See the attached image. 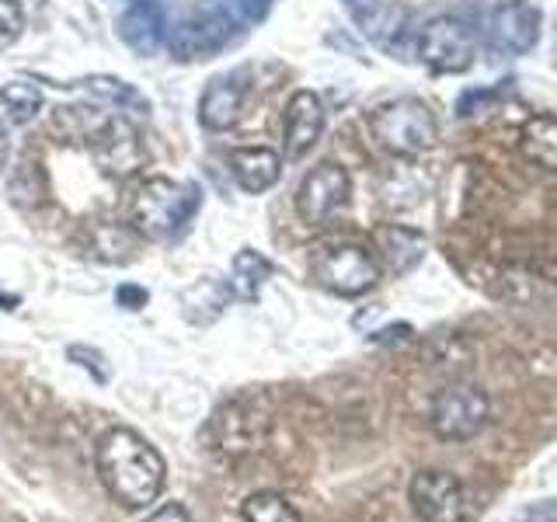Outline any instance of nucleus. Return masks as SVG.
<instances>
[{
  "label": "nucleus",
  "mask_w": 557,
  "mask_h": 522,
  "mask_svg": "<svg viewBox=\"0 0 557 522\" xmlns=\"http://www.w3.org/2000/svg\"><path fill=\"white\" fill-rule=\"evenodd\" d=\"M98 474L126 509H144L164 492V460L133 428H109L98 443Z\"/></svg>",
  "instance_id": "f257e3e1"
},
{
  "label": "nucleus",
  "mask_w": 557,
  "mask_h": 522,
  "mask_svg": "<svg viewBox=\"0 0 557 522\" xmlns=\"http://www.w3.org/2000/svg\"><path fill=\"white\" fill-rule=\"evenodd\" d=\"M199 209V188L191 182L150 178L136 188L129 206V226L139 237L171 240L178 237Z\"/></svg>",
  "instance_id": "f03ea898"
},
{
  "label": "nucleus",
  "mask_w": 557,
  "mask_h": 522,
  "mask_svg": "<svg viewBox=\"0 0 557 522\" xmlns=\"http://www.w3.org/2000/svg\"><path fill=\"white\" fill-rule=\"evenodd\" d=\"M370 133L394 157H418L440 144V122L418 98H394L370 115Z\"/></svg>",
  "instance_id": "7ed1b4c3"
},
{
  "label": "nucleus",
  "mask_w": 557,
  "mask_h": 522,
  "mask_svg": "<svg viewBox=\"0 0 557 522\" xmlns=\"http://www.w3.org/2000/svg\"><path fill=\"white\" fill-rule=\"evenodd\" d=\"M487 418H492V400L478 383H446L432 397L429 425L446 443H467L487 425Z\"/></svg>",
  "instance_id": "20e7f679"
},
{
  "label": "nucleus",
  "mask_w": 557,
  "mask_h": 522,
  "mask_svg": "<svg viewBox=\"0 0 557 522\" xmlns=\"http://www.w3.org/2000/svg\"><path fill=\"white\" fill-rule=\"evenodd\" d=\"M414 52L429 70L435 74H463V70L474 66L478 57V39L470 32L467 22L453 14H440L425 22V28L418 32L414 39Z\"/></svg>",
  "instance_id": "39448f33"
},
{
  "label": "nucleus",
  "mask_w": 557,
  "mask_h": 522,
  "mask_svg": "<svg viewBox=\"0 0 557 522\" xmlns=\"http://www.w3.org/2000/svg\"><path fill=\"white\" fill-rule=\"evenodd\" d=\"M383 275L380 258L362 244H331L313 258V278L338 296L370 293Z\"/></svg>",
  "instance_id": "423d86ee"
},
{
  "label": "nucleus",
  "mask_w": 557,
  "mask_h": 522,
  "mask_svg": "<svg viewBox=\"0 0 557 522\" xmlns=\"http://www.w3.org/2000/svg\"><path fill=\"white\" fill-rule=\"evenodd\" d=\"M234 25L237 22L223 8H199L185 14L168 32V49L174 52V60H188V63L206 60L234 39Z\"/></svg>",
  "instance_id": "0eeeda50"
},
{
  "label": "nucleus",
  "mask_w": 557,
  "mask_h": 522,
  "mask_svg": "<svg viewBox=\"0 0 557 522\" xmlns=\"http://www.w3.org/2000/svg\"><path fill=\"white\" fill-rule=\"evenodd\" d=\"M348 191H352L348 171L335 161H324L318 167H310L307 178L300 182V191H296V213L304 216L307 226H327L345 209Z\"/></svg>",
  "instance_id": "6e6552de"
},
{
  "label": "nucleus",
  "mask_w": 557,
  "mask_h": 522,
  "mask_svg": "<svg viewBox=\"0 0 557 522\" xmlns=\"http://www.w3.org/2000/svg\"><path fill=\"white\" fill-rule=\"evenodd\" d=\"M411 509L422 522H463L467 495L449 470H418L408 487Z\"/></svg>",
  "instance_id": "1a4fd4ad"
},
{
  "label": "nucleus",
  "mask_w": 557,
  "mask_h": 522,
  "mask_svg": "<svg viewBox=\"0 0 557 522\" xmlns=\"http://www.w3.org/2000/svg\"><path fill=\"white\" fill-rule=\"evenodd\" d=\"M119 39L136 57H157V49L168 42V17L161 0H129L119 14Z\"/></svg>",
  "instance_id": "9d476101"
},
{
  "label": "nucleus",
  "mask_w": 557,
  "mask_h": 522,
  "mask_svg": "<svg viewBox=\"0 0 557 522\" xmlns=\"http://www.w3.org/2000/svg\"><path fill=\"white\" fill-rule=\"evenodd\" d=\"M324 133V104L313 91H296L286 104V122H283V136H286V157H307Z\"/></svg>",
  "instance_id": "9b49d317"
},
{
  "label": "nucleus",
  "mask_w": 557,
  "mask_h": 522,
  "mask_svg": "<svg viewBox=\"0 0 557 522\" xmlns=\"http://www.w3.org/2000/svg\"><path fill=\"white\" fill-rule=\"evenodd\" d=\"M95 157H98V167L109 174V178H129L139 167H144L147 153L139 136L129 129V122L112 119L104 136L95 144Z\"/></svg>",
  "instance_id": "f8f14e48"
},
{
  "label": "nucleus",
  "mask_w": 557,
  "mask_h": 522,
  "mask_svg": "<svg viewBox=\"0 0 557 522\" xmlns=\"http://www.w3.org/2000/svg\"><path fill=\"white\" fill-rule=\"evenodd\" d=\"M492 42L502 49V52H530L536 42H540V11L533 4H505V8H495L492 14Z\"/></svg>",
  "instance_id": "ddd939ff"
},
{
  "label": "nucleus",
  "mask_w": 557,
  "mask_h": 522,
  "mask_svg": "<svg viewBox=\"0 0 557 522\" xmlns=\"http://www.w3.org/2000/svg\"><path fill=\"white\" fill-rule=\"evenodd\" d=\"M244 112V87L234 77H216L199 98V122L209 133L234 129Z\"/></svg>",
  "instance_id": "4468645a"
},
{
  "label": "nucleus",
  "mask_w": 557,
  "mask_h": 522,
  "mask_svg": "<svg viewBox=\"0 0 557 522\" xmlns=\"http://www.w3.org/2000/svg\"><path fill=\"white\" fill-rule=\"evenodd\" d=\"M112 115H104L95 104H60L52 112V133H57L63 144H84L95 147L98 139L109 129Z\"/></svg>",
  "instance_id": "2eb2a0df"
},
{
  "label": "nucleus",
  "mask_w": 557,
  "mask_h": 522,
  "mask_svg": "<svg viewBox=\"0 0 557 522\" xmlns=\"http://www.w3.org/2000/svg\"><path fill=\"white\" fill-rule=\"evenodd\" d=\"M231 167H234V178L244 191H269L278 174H283V157L269 147H248V150H234L231 153Z\"/></svg>",
  "instance_id": "dca6fc26"
},
{
  "label": "nucleus",
  "mask_w": 557,
  "mask_h": 522,
  "mask_svg": "<svg viewBox=\"0 0 557 522\" xmlns=\"http://www.w3.org/2000/svg\"><path fill=\"white\" fill-rule=\"evenodd\" d=\"M376 248H380L383 265L394 275H405L425 258V237L411 231V226H383L376 234Z\"/></svg>",
  "instance_id": "f3484780"
},
{
  "label": "nucleus",
  "mask_w": 557,
  "mask_h": 522,
  "mask_svg": "<svg viewBox=\"0 0 557 522\" xmlns=\"http://www.w3.org/2000/svg\"><path fill=\"white\" fill-rule=\"evenodd\" d=\"M519 150L530 164L557 171V115H530L522 122Z\"/></svg>",
  "instance_id": "a211bd4d"
},
{
  "label": "nucleus",
  "mask_w": 557,
  "mask_h": 522,
  "mask_svg": "<svg viewBox=\"0 0 557 522\" xmlns=\"http://www.w3.org/2000/svg\"><path fill=\"white\" fill-rule=\"evenodd\" d=\"M272 278V261L265 254H258L255 248H244L234 258V278H231V293L240 296L244 303H258L261 286Z\"/></svg>",
  "instance_id": "6ab92c4d"
},
{
  "label": "nucleus",
  "mask_w": 557,
  "mask_h": 522,
  "mask_svg": "<svg viewBox=\"0 0 557 522\" xmlns=\"http://www.w3.org/2000/svg\"><path fill=\"white\" fill-rule=\"evenodd\" d=\"M87 251L101 261H126L136 251V231L126 223H95L87 234Z\"/></svg>",
  "instance_id": "aec40b11"
},
{
  "label": "nucleus",
  "mask_w": 557,
  "mask_h": 522,
  "mask_svg": "<svg viewBox=\"0 0 557 522\" xmlns=\"http://www.w3.org/2000/svg\"><path fill=\"white\" fill-rule=\"evenodd\" d=\"M81 91L95 95L98 101H109V104H119V109H133V112H150V101L136 91L133 84L119 80V77H109V74H95V77H84L77 80Z\"/></svg>",
  "instance_id": "412c9836"
},
{
  "label": "nucleus",
  "mask_w": 557,
  "mask_h": 522,
  "mask_svg": "<svg viewBox=\"0 0 557 522\" xmlns=\"http://www.w3.org/2000/svg\"><path fill=\"white\" fill-rule=\"evenodd\" d=\"M0 104L8 109L11 122L25 126V122H32L42 112V91L28 80H11V84L0 87Z\"/></svg>",
  "instance_id": "4be33fe9"
},
{
  "label": "nucleus",
  "mask_w": 557,
  "mask_h": 522,
  "mask_svg": "<svg viewBox=\"0 0 557 522\" xmlns=\"http://www.w3.org/2000/svg\"><path fill=\"white\" fill-rule=\"evenodd\" d=\"M240 515H244V522H304L300 512H296L283 495H272V492L251 495L244 501Z\"/></svg>",
  "instance_id": "5701e85b"
},
{
  "label": "nucleus",
  "mask_w": 557,
  "mask_h": 522,
  "mask_svg": "<svg viewBox=\"0 0 557 522\" xmlns=\"http://www.w3.org/2000/svg\"><path fill=\"white\" fill-rule=\"evenodd\" d=\"M8 191H11V199L17 206H35V202H39L46 196V185H42L39 167H35V164H17V171L11 174Z\"/></svg>",
  "instance_id": "b1692460"
},
{
  "label": "nucleus",
  "mask_w": 557,
  "mask_h": 522,
  "mask_svg": "<svg viewBox=\"0 0 557 522\" xmlns=\"http://www.w3.org/2000/svg\"><path fill=\"white\" fill-rule=\"evenodd\" d=\"M25 32V11L17 0H0V49L14 46Z\"/></svg>",
  "instance_id": "393cba45"
},
{
  "label": "nucleus",
  "mask_w": 557,
  "mask_h": 522,
  "mask_svg": "<svg viewBox=\"0 0 557 522\" xmlns=\"http://www.w3.org/2000/svg\"><path fill=\"white\" fill-rule=\"evenodd\" d=\"M70 362L84 365L87 373H91L95 383H109V365H104V356L98 352V348H87V345H70L66 348Z\"/></svg>",
  "instance_id": "a878e982"
},
{
  "label": "nucleus",
  "mask_w": 557,
  "mask_h": 522,
  "mask_svg": "<svg viewBox=\"0 0 557 522\" xmlns=\"http://www.w3.org/2000/svg\"><path fill=\"white\" fill-rule=\"evenodd\" d=\"M498 98V91H467L463 98H460V104H457V112L463 115V119H470V115H481L487 104H492Z\"/></svg>",
  "instance_id": "bb28decb"
},
{
  "label": "nucleus",
  "mask_w": 557,
  "mask_h": 522,
  "mask_svg": "<svg viewBox=\"0 0 557 522\" xmlns=\"http://www.w3.org/2000/svg\"><path fill=\"white\" fill-rule=\"evenodd\" d=\"M345 8H348V14L356 17V25L362 28L370 17H376L383 8H387V0H345Z\"/></svg>",
  "instance_id": "cd10ccee"
},
{
  "label": "nucleus",
  "mask_w": 557,
  "mask_h": 522,
  "mask_svg": "<svg viewBox=\"0 0 557 522\" xmlns=\"http://www.w3.org/2000/svg\"><path fill=\"white\" fill-rule=\"evenodd\" d=\"M144 522H191V519H188V512L182 509L178 501H168V505H161V509H157L153 515H147Z\"/></svg>",
  "instance_id": "c85d7f7f"
},
{
  "label": "nucleus",
  "mask_w": 557,
  "mask_h": 522,
  "mask_svg": "<svg viewBox=\"0 0 557 522\" xmlns=\"http://www.w3.org/2000/svg\"><path fill=\"white\" fill-rule=\"evenodd\" d=\"M115 300H119V307H126V310H139V307L147 303V289H139V286H119Z\"/></svg>",
  "instance_id": "c756f323"
},
{
  "label": "nucleus",
  "mask_w": 557,
  "mask_h": 522,
  "mask_svg": "<svg viewBox=\"0 0 557 522\" xmlns=\"http://www.w3.org/2000/svg\"><path fill=\"white\" fill-rule=\"evenodd\" d=\"M527 522H557V501H540L527 512Z\"/></svg>",
  "instance_id": "7c9ffc66"
},
{
  "label": "nucleus",
  "mask_w": 557,
  "mask_h": 522,
  "mask_svg": "<svg viewBox=\"0 0 557 522\" xmlns=\"http://www.w3.org/2000/svg\"><path fill=\"white\" fill-rule=\"evenodd\" d=\"M4 164H8V129L0 122V171H4Z\"/></svg>",
  "instance_id": "2f4dec72"
},
{
  "label": "nucleus",
  "mask_w": 557,
  "mask_h": 522,
  "mask_svg": "<svg viewBox=\"0 0 557 522\" xmlns=\"http://www.w3.org/2000/svg\"><path fill=\"white\" fill-rule=\"evenodd\" d=\"M0 307H4V310H14V307H17V300H11V296L0 293Z\"/></svg>",
  "instance_id": "473e14b6"
}]
</instances>
